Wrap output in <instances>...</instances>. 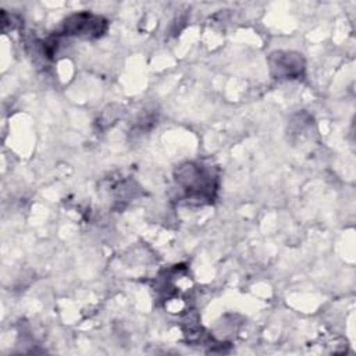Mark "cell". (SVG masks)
Returning a JSON list of instances; mask_svg holds the SVG:
<instances>
[{
  "mask_svg": "<svg viewBox=\"0 0 356 356\" xmlns=\"http://www.w3.org/2000/svg\"><path fill=\"white\" fill-rule=\"evenodd\" d=\"M106 25V21L100 17H95L92 14H75L65 24V32H71L74 35H102Z\"/></svg>",
  "mask_w": 356,
  "mask_h": 356,
  "instance_id": "cell-1",
  "label": "cell"
}]
</instances>
